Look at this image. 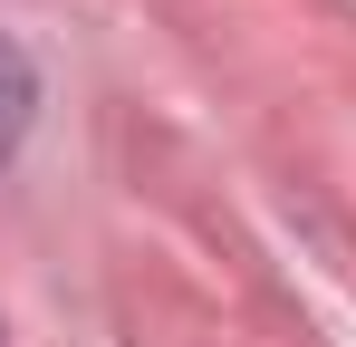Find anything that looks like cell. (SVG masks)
Instances as JSON below:
<instances>
[{"label":"cell","instance_id":"obj_1","mask_svg":"<svg viewBox=\"0 0 356 347\" xmlns=\"http://www.w3.org/2000/svg\"><path fill=\"white\" fill-rule=\"evenodd\" d=\"M29 116H39V68H29V49H19V39L0 29V164L19 155Z\"/></svg>","mask_w":356,"mask_h":347}]
</instances>
